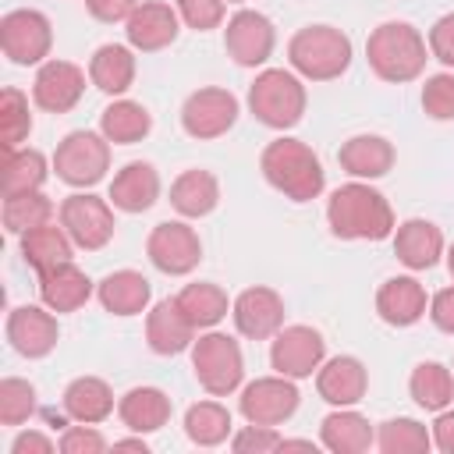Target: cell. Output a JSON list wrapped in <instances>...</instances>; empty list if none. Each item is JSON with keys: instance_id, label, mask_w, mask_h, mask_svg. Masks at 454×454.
<instances>
[{"instance_id": "cell-1", "label": "cell", "mask_w": 454, "mask_h": 454, "mask_svg": "<svg viewBox=\"0 0 454 454\" xmlns=\"http://www.w3.org/2000/svg\"><path fill=\"white\" fill-rule=\"evenodd\" d=\"M326 223H330V234L340 241H383L397 227L387 195L369 181H355V177L330 192Z\"/></svg>"}, {"instance_id": "cell-2", "label": "cell", "mask_w": 454, "mask_h": 454, "mask_svg": "<svg viewBox=\"0 0 454 454\" xmlns=\"http://www.w3.org/2000/svg\"><path fill=\"white\" fill-rule=\"evenodd\" d=\"M259 170H262L266 184L277 188L291 202H312L326 188L323 160L316 156V149L309 142L291 138V135L266 142V149L259 153Z\"/></svg>"}, {"instance_id": "cell-3", "label": "cell", "mask_w": 454, "mask_h": 454, "mask_svg": "<svg viewBox=\"0 0 454 454\" xmlns=\"http://www.w3.org/2000/svg\"><path fill=\"white\" fill-rule=\"evenodd\" d=\"M365 60H369V67L380 82L404 85V82H415L426 71L429 43L408 21H383L365 39Z\"/></svg>"}, {"instance_id": "cell-4", "label": "cell", "mask_w": 454, "mask_h": 454, "mask_svg": "<svg viewBox=\"0 0 454 454\" xmlns=\"http://www.w3.org/2000/svg\"><path fill=\"white\" fill-rule=\"evenodd\" d=\"M355 46L333 25H305L287 39V64L305 82H333L351 67Z\"/></svg>"}, {"instance_id": "cell-5", "label": "cell", "mask_w": 454, "mask_h": 454, "mask_svg": "<svg viewBox=\"0 0 454 454\" xmlns=\"http://www.w3.org/2000/svg\"><path fill=\"white\" fill-rule=\"evenodd\" d=\"M309 106V92L301 74H294L291 67H262L255 74V82L248 85V110L259 124L273 128V131H287L305 117Z\"/></svg>"}, {"instance_id": "cell-6", "label": "cell", "mask_w": 454, "mask_h": 454, "mask_svg": "<svg viewBox=\"0 0 454 454\" xmlns=\"http://www.w3.org/2000/svg\"><path fill=\"white\" fill-rule=\"evenodd\" d=\"M192 372L199 387L213 397H227L245 383V355L241 344L223 330H199L192 340Z\"/></svg>"}, {"instance_id": "cell-7", "label": "cell", "mask_w": 454, "mask_h": 454, "mask_svg": "<svg viewBox=\"0 0 454 454\" xmlns=\"http://www.w3.org/2000/svg\"><path fill=\"white\" fill-rule=\"evenodd\" d=\"M53 170L71 188H92L110 170V138L103 131H67L53 149Z\"/></svg>"}, {"instance_id": "cell-8", "label": "cell", "mask_w": 454, "mask_h": 454, "mask_svg": "<svg viewBox=\"0 0 454 454\" xmlns=\"http://www.w3.org/2000/svg\"><path fill=\"white\" fill-rule=\"evenodd\" d=\"M50 46H53V25L43 11L18 7L0 18V50L11 64H18V67L46 64Z\"/></svg>"}, {"instance_id": "cell-9", "label": "cell", "mask_w": 454, "mask_h": 454, "mask_svg": "<svg viewBox=\"0 0 454 454\" xmlns=\"http://www.w3.org/2000/svg\"><path fill=\"white\" fill-rule=\"evenodd\" d=\"M57 220L64 223V231L71 234L74 248L85 252H99L110 245L114 238V206L92 192H74L57 206Z\"/></svg>"}, {"instance_id": "cell-10", "label": "cell", "mask_w": 454, "mask_h": 454, "mask_svg": "<svg viewBox=\"0 0 454 454\" xmlns=\"http://www.w3.org/2000/svg\"><path fill=\"white\" fill-rule=\"evenodd\" d=\"M238 114H241V103L231 89L202 85V89L188 92V99L181 103V128H184V135L209 142V138L227 135L234 128Z\"/></svg>"}, {"instance_id": "cell-11", "label": "cell", "mask_w": 454, "mask_h": 454, "mask_svg": "<svg viewBox=\"0 0 454 454\" xmlns=\"http://www.w3.org/2000/svg\"><path fill=\"white\" fill-rule=\"evenodd\" d=\"M149 262L167 277H184L202 262V241L199 231L184 220H163L145 238Z\"/></svg>"}, {"instance_id": "cell-12", "label": "cell", "mask_w": 454, "mask_h": 454, "mask_svg": "<svg viewBox=\"0 0 454 454\" xmlns=\"http://www.w3.org/2000/svg\"><path fill=\"white\" fill-rule=\"evenodd\" d=\"M323 362H326V340L316 326L294 323V326H280L273 333V344H270L273 372L291 376V380H309Z\"/></svg>"}, {"instance_id": "cell-13", "label": "cell", "mask_w": 454, "mask_h": 454, "mask_svg": "<svg viewBox=\"0 0 454 454\" xmlns=\"http://www.w3.org/2000/svg\"><path fill=\"white\" fill-rule=\"evenodd\" d=\"M301 404V394L294 387L291 376H259L252 383L241 387V397H238V411L245 422H259V426H280L287 422Z\"/></svg>"}, {"instance_id": "cell-14", "label": "cell", "mask_w": 454, "mask_h": 454, "mask_svg": "<svg viewBox=\"0 0 454 454\" xmlns=\"http://www.w3.org/2000/svg\"><path fill=\"white\" fill-rule=\"evenodd\" d=\"M273 46H277V28H273V21L262 11L241 7V11H234L227 18L223 50L234 57V64H241V67H262L273 57Z\"/></svg>"}, {"instance_id": "cell-15", "label": "cell", "mask_w": 454, "mask_h": 454, "mask_svg": "<svg viewBox=\"0 0 454 454\" xmlns=\"http://www.w3.org/2000/svg\"><path fill=\"white\" fill-rule=\"evenodd\" d=\"M85 96V71L71 60L50 57L32 78V103L46 114H67Z\"/></svg>"}, {"instance_id": "cell-16", "label": "cell", "mask_w": 454, "mask_h": 454, "mask_svg": "<svg viewBox=\"0 0 454 454\" xmlns=\"http://www.w3.org/2000/svg\"><path fill=\"white\" fill-rule=\"evenodd\" d=\"M7 340L21 358H46L57 340H60V326L53 309L46 305H14L7 312Z\"/></svg>"}, {"instance_id": "cell-17", "label": "cell", "mask_w": 454, "mask_h": 454, "mask_svg": "<svg viewBox=\"0 0 454 454\" xmlns=\"http://www.w3.org/2000/svg\"><path fill=\"white\" fill-rule=\"evenodd\" d=\"M231 319H234V330L241 337H248V340H270L284 326V298L273 287H266V284L245 287L231 301Z\"/></svg>"}, {"instance_id": "cell-18", "label": "cell", "mask_w": 454, "mask_h": 454, "mask_svg": "<svg viewBox=\"0 0 454 454\" xmlns=\"http://www.w3.org/2000/svg\"><path fill=\"white\" fill-rule=\"evenodd\" d=\"M181 32V14L177 7L163 4V0H142L135 7V14L124 21V35L128 46L138 53H156L167 50Z\"/></svg>"}, {"instance_id": "cell-19", "label": "cell", "mask_w": 454, "mask_h": 454, "mask_svg": "<svg viewBox=\"0 0 454 454\" xmlns=\"http://www.w3.org/2000/svg\"><path fill=\"white\" fill-rule=\"evenodd\" d=\"M369 390V369L355 355H333L316 369V394L333 408H355Z\"/></svg>"}, {"instance_id": "cell-20", "label": "cell", "mask_w": 454, "mask_h": 454, "mask_svg": "<svg viewBox=\"0 0 454 454\" xmlns=\"http://www.w3.org/2000/svg\"><path fill=\"white\" fill-rule=\"evenodd\" d=\"M429 312V298H426V287L419 284V277L411 273H397V277H387L376 291V316L387 323V326H415L422 316Z\"/></svg>"}, {"instance_id": "cell-21", "label": "cell", "mask_w": 454, "mask_h": 454, "mask_svg": "<svg viewBox=\"0 0 454 454\" xmlns=\"http://www.w3.org/2000/svg\"><path fill=\"white\" fill-rule=\"evenodd\" d=\"M195 337H199V330L188 323V316L181 312L177 298H160L145 312V344H149V351L181 355V351H192Z\"/></svg>"}, {"instance_id": "cell-22", "label": "cell", "mask_w": 454, "mask_h": 454, "mask_svg": "<svg viewBox=\"0 0 454 454\" xmlns=\"http://www.w3.org/2000/svg\"><path fill=\"white\" fill-rule=\"evenodd\" d=\"M394 255L401 266H408L411 273L419 270H433L443 255V231L433 223V220H422V216H411L404 223L394 227Z\"/></svg>"}, {"instance_id": "cell-23", "label": "cell", "mask_w": 454, "mask_h": 454, "mask_svg": "<svg viewBox=\"0 0 454 454\" xmlns=\"http://www.w3.org/2000/svg\"><path fill=\"white\" fill-rule=\"evenodd\" d=\"M96 294V284L89 280V273L74 262H60L53 270L39 273V301L46 309H53L57 316L64 312H78L89 298Z\"/></svg>"}, {"instance_id": "cell-24", "label": "cell", "mask_w": 454, "mask_h": 454, "mask_svg": "<svg viewBox=\"0 0 454 454\" xmlns=\"http://www.w3.org/2000/svg\"><path fill=\"white\" fill-rule=\"evenodd\" d=\"M106 199H110V206L121 209V213H145V209H153L156 199H160V174H156V167L145 163V160L124 163V167L114 174Z\"/></svg>"}, {"instance_id": "cell-25", "label": "cell", "mask_w": 454, "mask_h": 454, "mask_svg": "<svg viewBox=\"0 0 454 454\" xmlns=\"http://www.w3.org/2000/svg\"><path fill=\"white\" fill-rule=\"evenodd\" d=\"M394 145H390V138H383V135H351L348 142H340V149H337V163H340V170L344 174H351L355 181H376V177H383V174H390V167H394Z\"/></svg>"}, {"instance_id": "cell-26", "label": "cell", "mask_w": 454, "mask_h": 454, "mask_svg": "<svg viewBox=\"0 0 454 454\" xmlns=\"http://www.w3.org/2000/svg\"><path fill=\"white\" fill-rule=\"evenodd\" d=\"M96 298L110 316H142L153 301V284L138 270H114L96 284Z\"/></svg>"}, {"instance_id": "cell-27", "label": "cell", "mask_w": 454, "mask_h": 454, "mask_svg": "<svg viewBox=\"0 0 454 454\" xmlns=\"http://www.w3.org/2000/svg\"><path fill=\"white\" fill-rule=\"evenodd\" d=\"M319 443L330 454H365L369 447H376V429H372V422L362 411L333 408L319 422Z\"/></svg>"}, {"instance_id": "cell-28", "label": "cell", "mask_w": 454, "mask_h": 454, "mask_svg": "<svg viewBox=\"0 0 454 454\" xmlns=\"http://www.w3.org/2000/svg\"><path fill=\"white\" fill-rule=\"evenodd\" d=\"M60 408L71 422H89V426H99L103 419H110L114 411V390L106 380L99 376H74L64 394H60Z\"/></svg>"}, {"instance_id": "cell-29", "label": "cell", "mask_w": 454, "mask_h": 454, "mask_svg": "<svg viewBox=\"0 0 454 454\" xmlns=\"http://www.w3.org/2000/svg\"><path fill=\"white\" fill-rule=\"evenodd\" d=\"M170 411H174V404H170L167 390H160V387H131V390L121 394V401H117L121 422H124L131 433H142V436L163 429V426L170 422Z\"/></svg>"}, {"instance_id": "cell-30", "label": "cell", "mask_w": 454, "mask_h": 454, "mask_svg": "<svg viewBox=\"0 0 454 454\" xmlns=\"http://www.w3.org/2000/svg\"><path fill=\"white\" fill-rule=\"evenodd\" d=\"M170 206L184 216V220H199V216H209L216 206H220V181L216 174L202 170V167H192V170H181L170 184Z\"/></svg>"}, {"instance_id": "cell-31", "label": "cell", "mask_w": 454, "mask_h": 454, "mask_svg": "<svg viewBox=\"0 0 454 454\" xmlns=\"http://www.w3.org/2000/svg\"><path fill=\"white\" fill-rule=\"evenodd\" d=\"M89 82L106 96H124L135 82V50L124 43H103L89 57Z\"/></svg>"}, {"instance_id": "cell-32", "label": "cell", "mask_w": 454, "mask_h": 454, "mask_svg": "<svg viewBox=\"0 0 454 454\" xmlns=\"http://www.w3.org/2000/svg\"><path fill=\"white\" fill-rule=\"evenodd\" d=\"M18 241H21L25 262H28L35 273L53 270V266H60V262H71V255H74V241H71V234L64 231L60 220H57V223L50 220V223H43V227H32V231H25Z\"/></svg>"}, {"instance_id": "cell-33", "label": "cell", "mask_w": 454, "mask_h": 454, "mask_svg": "<svg viewBox=\"0 0 454 454\" xmlns=\"http://www.w3.org/2000/svg\"><path fill=\"white\" fill-rule=\"evenodd\" d=\"M174 298H177L181 312L188 316V323H192L195 330H213V326L231 312V298H227V291H223L220 284H213V280L184 284Z\"/></svg>"}, {"instance_id": "cell-34", "label": "cell", "mask_w": 454, "mask_h": 454, "mask_svg": "<svg viewBox=\"0 0 454 454\" xmlns=\"http://www.w3.org/2000/svg\"><path fill=\"white\" fill-rule=\"evenodd\" d=\"M99 131H103L114 145H135V142H142V138L153 131V114H149L142 103L117 96V99L99 114Z\"/></svg>"}, {"instance_id": "cell-35", "label": "cell", "mask_w": 454, "mask_h": 454, "mask_svg": "<svg viewBox=\"0 0 454 454\" xmlns=\"http://www.w3.org/2000/svg\"><path fill=\"white\" fill-rule=\"evenodd\" d=\"M50 174V163L39 149L32 145H18V149H4V195H18V192H43Z\"/></svg>"}, {"instance_id": "cell-36", "label": "cell", "mask_w": 454, "mask_h": 454, "mask_svg": "<svg viewBox=\"0 0 454 454\" xmlns=\"http://www.w3.org/2000/svg\"><path fill=\"white\" fill-rule=\"evenodd\" d=\"M408 394L426 411H443L454 404V372L443 362H419L408 376Z\"/></svg>"}, {"instance_id": "cell-37", "label": "cell", "mask_w": 454, "mask_h": 454, "mask_svg": "<svg viewBox=\"0 0 454 454\" xmlns=\"http://www.w3.org/2000/svg\"><path fill=\"white\" fill-rule=\"evenodd\" d=\"M234 433V419L220 401H195L184 411V436L195 447H220Z\"/></svg>"}, {"instance_id": "cell-38", "label": "cell", "mask_w": 454, "mask_h": 454, "mask_svg": "<svg viewBox=\"0 0 454 454\" xmlns=\"http://www.w3.org/2000/svg\"><path fill=\"white\" fill-rule=\"evenodd\" d=\"M53 202L43 192H18V195H4V231L21 238L32 227H43L53 220Z\"/></svg>"}, {"instance_id": "cell-39", "label": "cell", "mask_w": 454, "mask_h": 454, "mask_svg": "<svg viewBox=\"0 0 454 454\" xmlns=\"http://www.w3.org/2000/svg\"><path fill=\"white\" fill-rule=\"evenodd\" d=\"M376 447L383 454H426L433 447V433L419 419L397 415L376 426Z\"/></svg>"}, {"instance_id": "cell-40", "label": "cell", "mask_w": 454, "mask_h": 454, "mask_svg": "<svg viewBox=\"0 0 454 454\" xmlns=\"http://www.w3.org/2000/svg\"><path fill=\"white\" fill-rule=\"evenodd\" d=\"M32 135V110H28V96L14 85H7L0 92V145L4 149H18L25 138Z\"/></svg>"}, {"instance_id": "cell-41", "label": "cell", "mask_w": 454, "mask_h": 454, "mask_svg": "<svg viewBox=\"0 0 454 454\" xmlns=\"http://www.w3.org/2000/svg\"><path fill=\"white\" fill-rule=\"evenodd\" d=\"M35 387L21 376H4L0 380V422L4 426H21L35 415Z\"/></svg>"}, {"instance_id": "cell-42", "label": "cell", "mask_w": 454, "mask_h": 454, "mask_svg": "<svg viewBox=\"0 0 454 454\" xmlns=\"http://www.w3.org/2000/svg\"><path fill=\"white\" fill-rule=\"evenodd\" d=\"M422 110L433 121H454V74L450 71H440V74L426 78V85H422Z\"/></svg>"}, {"instance_id": "cell-43", "label": "cell", "mask_w": 454, "mask_h": 454, "mask_svg": "<svg viewBox=\"0 0 454 454\" xmlns=\"http://www.w3.org/2000/svg\"><path fill=\"white\" fill-rule=\"evenodd\" d=\"M280 440L284 436L277 433V426L248 422L238 433H231V450L234 454H270V450H280Z\"/></svg>"}, {"instance_id": "cell-44", "label": "cell", "mask_w": 454, "mask_h": 454, "mask_svg": "<svg viewBox=\"0 0 454 454\" xmlns=\"http://www.w3.org/2000/svg\"><path fill=\"white\" fill-rule=\"evenodd\" d=\"M177 14H181V25L195 28V32H209V28H220L223 21V0H174Z\"/></svg>"}, {"instance_id": "cell-45", "label": "cell", "mask_w": 454, "mask_h": 454, "mask_svg": "<svg viewBox=\"0 0 454 454\" xmlns=\"http://www.w3.org/2000/svg\"><path fill=\"white\" fill-rule=\"evenodd\" d=\"M60 454H103L110 443H106V436L96 429V426H89V422H74V426H64V433H60Z\"/></svg>"}, {"instance_id": "cell-46", "label": "cell", "mask_w": 454, "mask_h": 454, "mask_svg": "<svg viewBox=\"0 0 454 454\" xmlns=\"http://www.w3.org/2000/svg\"><path fill=\"white\" fill-rule=\"evenodd\" d=\"M426 43H429V57H436L443 67H454V11L433 21Z\"/></svg>"}, {"instance_id": "cell-47", "label": "cell", "mask_w": 454, "mask_h": 454, "mask_svg": "<svg viewBox=\"0 0 454 454\" xmlns=\"http://www.w3.org/2000/svg\"><path fill=\"white\" fill-rule=\"evenodd\" d=\"M138 4L142 0H85V11L103 25H117V21H128Z\"/></svg>"}, {"instance_id": "cell-48", "label": "cell", "mask_w": 454, "mask_h": 454, "mask_svg": "<svg viewBox=\"0 0 454 454\" xmlns=\"http://www.w3.org/2000/svg\"><path fill=\"white\" fill-rule=\"evenodd\" d=\"M426 316L433 319L436 330L454 333V287H440V291L429 298V312H426Z\"/></svg>"}, {"instance_id": "cell-49", "label": "cell", "mask_w": 454, "mask_h": 454, "mask_svg": "<svg viewBox=\"0 0 454 454\" xmlns=\"http://www.w3.org/2000/svg\"><path fill=\"white\" fill-rule=\"evenodd\" d=\"M60 443H53L46 433H39V429H21L18 436H14V443H11V454H53Z\"/></svg>"}, {"instance_id": "cell-50", "label": "cell", "mask_w": 454, "mask_h": 454, "mask_svg": "<svg viewBox=\"0 0 454 454\" xmlns=\"http://www.w3.org/2000/svg\"><path fill=\"white\" fill-rule=\"evenodd\" d=\"M433 447L440 454H454V408L447 404L443 411H436V422H433Z\"/></svg>"}, {"instance_id": "cell-51", "label": "cell", "mask_w": 454, "mask_h": 454, "mask_svg": "<svg viewBox=\"0 0 454 454\" xmlns=\"http://www.w3.org/2000/svg\"><path fill=\"white\" fill-rule=\"evenodd\" d=\"M114 450H138V454H149V443L138 436H124V440H114Z\"/></svg>"}, {"instance_id": "cell-52", "label": "cell", "mask_w": 454, "mask_h": 454, "mask_svg": "<svg viewBox=\"0 0 454 454\" xmlns=\"http://www.w3.org/2000/svg\"><path fill=\"white\" fill-rule=\"evenodd\" d=\"M447 270H450V277H454V245L447 248Z\"/></svg>"}, {"instance_id": "cell-53", "label": "cell", "mask_w": 454, "mask_h": 454, "mask_svg": "<svg viewBox=\"0 0 454 454\" xmlns=\"http://www.w3.org/2000/svg\"><path fill=\"white\" fill-rule=\"evenodd\" d=\"M223 4H245V0H223Z\"/></svg>"}, {"instance_id": "cell-54", "label": "cell", "mask_w": 454, "mask_h": 454, "mask_svg": "<svg viewBox=\"0 0 454 454\" xmlns=\"http://www.w3.org/2000/svg\"><path fill=\"white\" fill-rule=\"evenodd\" d=\"M450 372H454V369H450Z\"/></svg>"}]
</instances>
